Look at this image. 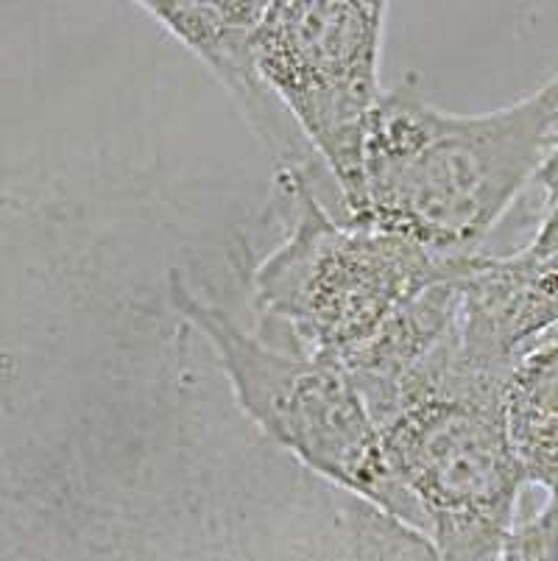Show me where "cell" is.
<instances>
[{
    "label": "cell",
    "instance_id": "obj_1",
    "mask_svg": "<svg viewBox=\"0 0 558 561\" xmlns=\"http://www.w3.org/2000/svg\"><path fill=\"white\" fill-rule=\"evenodd\" d=\"M413 534L260 436L179 319L0 400V561H402Z\"/></svg>",
    "mask_w": 558,
    "mask_h": 561
},
{
    "label": "cell",
    "instance_id": "obj_2",
    "mask_svg": "<svg viewBox=\"0 0 558 561\" xmlns=\"http://www.w3.org/2000/svg\"><path fill=\"white\" fill-rule=\"evenodd\" d=\"M556 151L558 65L531 95L478 115L442 110L406 73L368 124L355 224L447 257L478 254Z\"/></svg>",
    "mask_w": 558,
    "mask_h": 561
},
{
    "label": "cell",
    "instance_id": "obj_3",
    "mask_svg": "<svg viewBox=\"0 0 558 561\" xmlns=\"http://www.w3.org/2000/svg\"><path fill=\"white\" fill-rule=\"evenodd\" d=\"M505 382L460 364L455 335L368 411L439 561H498L514 539L525 478L505 431Z\"/></svg>",
    "mask_w": 558,
    "mask_h": 561
},
{
    "label": "cell",
    "instance_id": "obj_4",
    "mask_svg": "<svg viewBox=\"0 0 558 561\" xmlns=\"http://www.w3.org/2000/svg\"><path fill=\"white\" fill-rule=\"evenodd\" d=\"M171 308L207 341L243 420L285 456L428 537L422 512L388 467L383 438L341 366L249 333L218 302L166 272Z\"/></svg>",
    "mask_w": 558,
    "mask_h": 561
},
{
    "label": "cell",
    "instance_id": "obj_5",
    "mask_svg": "<svg viewBox=\"0 0 558 561\" xmlns=\"http://www.w3.org/2000/svg\"><path fill=\"white\" fill-rule=\"evenodd\" d=\"M283 243L249 274L254 313L288 350L344 366L399 310L467 254H436L406 234L341 221L314 187L280 196Z\"/></svg>",
    "mask_w": 558,
    "mask_h": 561
},
{
    "label": "cell",
    "instance_id": "obj_6",
    "mask_svg": "<svg viewBox=\"0 0 558 561\" xmlns=\"http://www.w3.org/2000/svg\"><path fill=\"white\" fill-rule=\"evenodd\" d=\"M388 3L265 0L254 59L265 84L335 180L350 221L363 210V149L383 99Z\"/></svg>",
    "mask_w": 558,
    "mask_h": 561
},
{
    "label": "cell",
    "instance_id": "obj_7",
    "mask_svg": "<svg viewBox=\"0 0 558 561\" xmlns=\"http://www.w3.org/2000/svg\"><path fill=\"white\" fill-rule=\"evenodd\" d=\"M137 9L193 50L232 95L246 126L274 165L276 198L299 187H314L332 216L350 221L335 180L258 68L254 32L265 0H143Z\"/></svg>",
    "mask_w": 558,
    "mask_h": 561
},
{
    "label": "cell",
    "instance_id": "obj_8",
    "mask_svg": "<svg viewBox=\"0 0 558 561\" xmlns=\"http://www.w3.org/2000/svg\"><path fill=\"white\" fill-rule=\"evenodd\" d=\"M558 333V254L531 243L469 254L458 277V358L511 375L516 360Z\"/></svg>",
    "mask_w": 558,
    "mask_h": 561
},
{
    "label": "cell",
    "instance_id": "obj_9",
    "mask_svg": "<svg viewBox=\"0 0 558 561\" xmlns=\"http://www.w3.org/2000/svg\"><path fill=\"white\" fill-rule=\"evenodd\" d=\"M505 431L525 486L558 508V333L525 352L505 382Z\"/></svg>",
    "mask_w": 558,
    "mask_h": 561
},
{
    "label": "cell",
    "instance_id": "obj_10",
    "mask_svg": "<svg viewBox=\"0 0 558 561\" xmlns=\"http://www.w3.org/2000/svg\"><path fill=\"white\" fill-rule=\"evenodd\" d=\"M511 548L516 561H558V508L545 506L528 523L516 525Z\"/></svg>",
    "mask_w": 558,
    "mask_h": 561
},
{
    "label": "cell",
    "instance_id": "obj_11",
    "mask_svg": "<svg viewBox=\"0 0 558 561\" xmlns=\"http://www.w3.org/2000/svg\"><path fill=\"white\" fill-rule=\"evenodd\" d=\"M534 185L545 193V198L558 196V151L550 157V160H547V165L542 168Z\"/></svg>",
    "mask_w": 558,
    "mask_h": 561
},
{
    "label": "cell",
    "instance_id": "obj_12",
    "mask_svg": "<svg viewBox=\"0 0 558 561\" xmlns=\"http://www.w3.org/2000/svg\"><path fill=\"white\" fill-rule=\"evenodd\" d=\"M0 202H3V204H9V202H12V196H0Z\"/></svg>",
    "mask_w": 558,
    "mask_h": 561
}]
</instances>
